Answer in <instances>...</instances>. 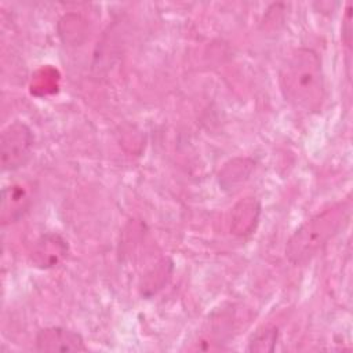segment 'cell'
I'll list each match as a JSON object with an SVG mask.
<instances>
[{"mask_svg":"<svg viewBox=\"0 0 353 353\" xmlns=\"http://www.w3.org/2000/svg\"><path fill=\"white\" fill-rule=\"evenodd\" d=\"M34 137L29 125L12 121L0 135V161L3 171H15L25 165L33 149Z\"/></svg>","mask_w":353,"mask_h":353,"instance_id":"3","label":"cell"},{"mask_svg":"<svg viewBox=\"0 0 353 353\" xmlns=\"http://www.w3.org/2000/svg\"><path fill=\"white\" fill-rule=\"evenodd\" d=\"M32 204V194L23 183H12L1 192V221L11 223L19 221Z\"/></svg>","mask_w":353,"mask_h":353,"instance_id":"5","label":"cell"},{"mask_svg":"<svg viewBox=\"0 0 353 353\" xmlns=\"http://www.w3.org/2000/svg\"><path fill=\"white\" fill-rule=\"evenodd\" d=\"M68 254V243L54 233L43 234L32 250V262L41 269L57 266Z\"/></svg>","mask_w":353,"mask_h":353,"instance_id":"6","label":"cell"},{"mask_svg":"<svg viewBox=\"0 0 353 353\" xmlns=\"http://www.w3.org/2000/svg\"><path fill=\"white\" fill-rule=\"evenodd\" d=\"M284 99L303 113H316L325 99V79L319 54L307 47L291 51L279 69Z\"/></svg>","mask_w":353,"mask_h":353,"instance_id":"1","label":"cell"},{"mask_svg":"<svg viewBox=\"0 0 353 353\" xmlns=\"http://www.w3.org/2000/svg\"><path fill=\"white\" fill-rule=\"evenodd\" d=\"M34 349L46 353L85 352L87 346L77 331L65 327H46L36 334Z\"/></svg>","mask_w":353,"mask_h":353,"instance_id":"4","label":"cell"},{"mask_svg":"<svg viewBox=\"0 0 353 353\" xmlns=\"http://www.w3.org/2000/svg\"><path fill=\"white\" fill-rule=\"evenodd\" d=\"M347 214L349 204L336 203L305 221L287 241V259L294 265L309 262L341 230Z\"/></svg>","mask_w":353,"mask_h":353,"instance_id":"2","label":"cell"},{"mask_svg":"<svg viewBox=\"0 0 353 353\" xmlns=\"http://www.w3.org/2000/svg\"><path fill=\"white\" fill-rule=\"evenodd\" d=\"M277 328L265 327L258 330L248 341V352H273L277 343Z\"/></svg>","mask_w":353,"mask_h":353,"instance_id":"7","label":"cell"}]
</instances>
